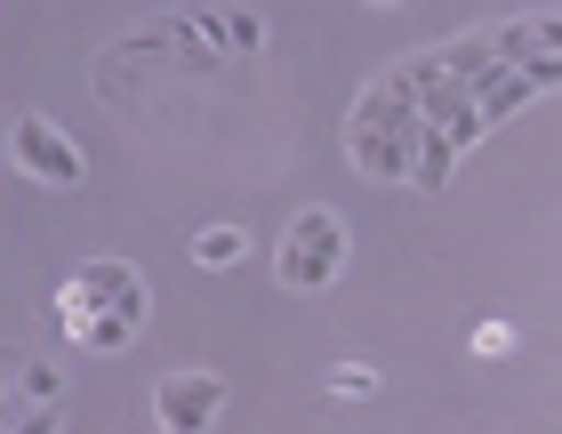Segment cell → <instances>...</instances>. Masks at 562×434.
<instances>
[{"label":"cell","mask_w":562,"mask_h":434,"mask_svg":"<svg viewBox=\"0 0 562 434\" xmlns=\"http://www.w3.org/2000/svg\"><path fill=\"white\" fill-rule=\"evenodd\" d=\"M145 314H153V298L130 258H89V266H72V282H57V322L89 354H121L130 338H145Z\"/></svg>","instance_id":"1"},{"label":"cell","mask_w":562,"mask_h":434,"mask_svg":"<svg viewBox=\"0 0 562 434\" xmlns=\"http://www.w3.org/2000/svg\"><path fill=\"white\" fill-rule=\"evenodd\" d=\"M273 274L290 290H329L346 274V225L329 210H297L281 225V242H273Z\"/></svg>","instance_id":"2"},{"label":"cell","mask_w":562,"mask_h":434,"mask_svg":"<svg viewBox=\"0 0 562 434\" xmlns=\"http://www.w3.org/2000/svg\"><path fill=\"white\" fill-rule=\"evenodd\" d=\"M9 162L24 177H41V186H81L89 162H81V145H72L57 121H41V113H16L9 121Z\"/></svg>","instance_id":"3"},{"label":"cell","mask_w":562,"mask_h":434,"mask_svg":"<svg viewBox=\"0 0 562 434\" xmlns=\"http://www.w3.org/2000/svg\"><path fill=\"white\" fill-rule=\"evenodd\" d=\"M225 411V378L217 370H169L153 387V426L161 434H210V419Z\"/></svg>","instance_id":"4"},{"label":"cell","mask_w":562,"mask_h":434,"mask_svg":"<svg viewBox=\"0 0 562 434\" xmlns=\"http://www.w3.org/2000/svg\"><path fill=\"white\" fill-rule=\"evenodd\" d=\"M193 258H201V266H234V258H249V234H241V225H201V234H193Z\"/></svg>","instance_id":"5"},{"label":"cell","mask_w":562,"mask_h":434,"mask_svg":"<svg viewBox=\"0 0 562 434\" xmlns=\"http://www.w3.org/2000/svg\"><path fill=\"white\" fill-rule=\"evenodd\" d=\"M329 394H338V402H370L378 394V370L370 363H329Z\"/></svg>","instance_id":"6"},{"label":"cell","mask_w":562,"mask_h":434,"mask_svg":"<svg viewBox=\"0 0 562 434\" xmlns=\"http://www.w3.org/2000/svg\"><path fill=\"white\" fill-rule=\"evenodd\" d=\"M16 387L33 402H57V370H48V363H16Z\"/></svg>","instance_id":"7"},{"label":"cell","mask_w":562,"mask_h":434,"mask_svg":"<svg viewBox=\"0 0 562 434\" xmlns=\"http://www.w3.org/2000/svg\"><path fill=\"white\" fill-rule=\"evenodd\" d=\"M16 434H65V402H33V411L16 419Z\"/></svg>","instance_id":"8"},{"label":"cell","mask_w":562,"mask_h":434,"mask_svg":"<svg viewBox=\"0 0 562 434\" xmlns=\"http://www.w3.org/2000/svg\"><path fill=\"white\" fill-rule=\"evenodd\" d=\"M474 354H491V363H498V354H515V322H482L474 330Z\"/></svg>","instance_id":"9"}]
</instances>
